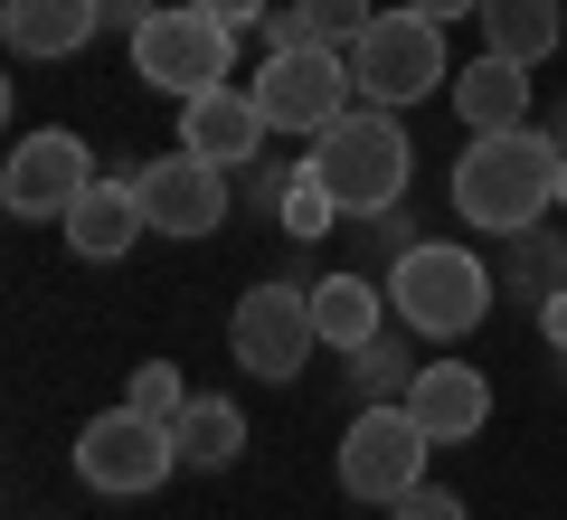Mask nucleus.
Segmentation results:
<instances>
[{
    "label": "nucleus",
    "mask_w": 567,
    "mask_h": 520,
    "mask_svg": "<svg viewBox=\"0 0 567 520\" xmlns=\"http://www.w3.org/2000/svg\"><path fill=\"white\" fill-rule=\"evenodd\" d=\"M388 313H398L416 340H464V332H483V313H492V265L473 256V246L416 237L398 265H388Z\"/></svg>",
    "instance_id": "3"
},
{
    "label": "nucleus",
    "mask_w": 567,
    "mask_h": 520,
    "mask_svg": "<svg viewBox=\"0 0 567 520\" xmlns=\"http://www.w3.org/2000/svg\"><path fill=\"white\" fill-rule=\"evenodd\" d=\"M473 20H483L492 58H520V67H539L548 48H567V10L558 0H483Z\"/></svg>",
    "instance_id": "17"
},
{
    "label": "nucleus",
    "mask_w": 567,
    "mask_h": 520,
    "mask_svg": "<svg viewBox=\"0 0 567 520\" xmlns=\"http://www.w3.org/2000/svg\"><path fill=\"white\" fill-rule=\"evenodd\" d=\"M133 77L189 104V95H208V85L237 77V29H227L218 10H199V0H162V10L133 29Z\"/></svg>",
    "instance_id": "4"
},
{
    "label": "nucleus",
    "mask_w": 567,
    "mask_h": 520,
    "mask_svg": "<svg viewBox=\"0 0 567 520\" xmlns=\"http://www.w3.org/2000/svg\"><path fill=\"white\" fill-rule=\"evenodd\" d=\"M454 114H464L473 133H520L529 123V67L483 48L473 67H454Z\"/></svg>",
    "instance_id": "16"
},
{
    "label": "nucleus",
    "mask_w": 567,
    "mask_h": 520,
    "mask_svg": "<svg viewBox=\"0 0 567 520\" xmlns=\"http://www.w3.org/2000/svg\"><path fill=\"white\" fill-rule=\"evenodd\" d=\"M511 246V303L539 313L548 294H567V237L558 227H529V237H502Z\"/></svg>",
    "instance_id": "20"
},
{
    "label": "nucleus",
    "mask_w": 567,
    "mask_h": 520,
    "mask_svg": "<svg viewBox=\"0 0 567 520\" xmlns=\"http://www.w3.org/2000/svg\"><path fill=\"white\" fill-rule=\"evenodd\" d=\"M548 142H558V152H567V95L548 104Z\"/></svg>",
    "instance_id": "31"
},
{
    "label": "nucleus",
    "mask_w": 567,
    "mask_h": 520,
    "mask_svg": "<svg viewBox=\"0 0 567 520\" xmlns=\"http://www.w3.org/2000/svg\"><path fill=\"white\" fill-rule=\"evenodd\" d=\"M341 58H350V77H360V104H388V114H398V104H425L435 85H454L445 20H425V10H379Z\"/></svg>",
    "instance_id": "5"
},
{
    "label": "nucleus",
    "mask_w": 567,
    "mask_h": 520,
    "mask_svg": "<svg viewBox=\"0 0 567 520\" xmlns=\"http://www.w3.org/2000/svg\"><path fill=\"white\" fill-rule=\"evenodd\" d=\"M303 20H312V39H322V48H350L379 10H369V0H303Z\"/></svg>",
    "instance_id": "24"
},
{
    "label": "nucleus",
    "mask_w": 567,
    "mask_h": 520,
    "mask_svg": "<svg viewBox=\"0 0 567 520\" xmlns=\"http://www.w3.org/2000/svg\"><path fill=\"white\" fill-rule=\"evenodd\" d=\"M350 388L360 398H406L416 388V360H406L398 340H369V350H350Z\"/></svg>",
    "instance_id": "21"
},
{
    "label": "nucleus",
    "mask_w": 567,
    "mask_h": 520,
    "mask_svg": "<svg viewBox=\"0 0 567 520\" xmlns=\"http://www.w3.org/2000/svg\"><path fill=\"white\" fill-rule=\"evenodd\" d=\"M425 455H435V436L416 426V407L406 398H369L360 417H350V436H341V492L350 501H406L425 482Z\"/></svg>",
    "instance_id": "6"
},
{
    "label": "nucleus",
    "mask_w": 567,
    "mask_h": 520,
    "mask_svg": "<svg viewBox=\"0 0 567 520\" xmlns=\"http://www.w3.org/2000/svg\"><path fill=\"white\" fill-rule=\"evenodd\" d=\"M265 104L246 95V85H208V95H189L181 104V152H208L218 171H237V161H256L265 152Z\"/></svg>",
    "instance_id": "12"
},
{
    "label": "nucleus",
    "mask_w": 567,
    "mask_h": 520,
    "mask_svg": "<svg viewBox=\"0 0 567 520\" xmlns=\"http://www.w3.org/2000/svg\"><path fill=\"white\" fill-rule=\"evenodd\" d=\"M123 407H142L152 426H181L189 388H181V369H171V360H142V369H133V388H123Z\"/></svg>",
    "instance_id": "22"
},
{
    "label": "nucleus",
    "mask_w": 567,
    "mask_h": 520,
    "mask_svg": "<svg viewBox=\"0 0 567 520\" xmlns=\"http://www.w3.org/2000/svg\"><path fill=\"white\" fill-rule=\"evenodd\" d=\"M142 190V218H152V237H218L227 227V171L208 152H162L133 171Z\"/></svg>",
    "instance_id": "10"
},
{
    "label": "nucleus",
    "mask_w": 567,
    "mask_h": 520,
    "mask_svg": "<svg viewBox=\"0 0 567 520\" xmlns=\"http://www.w3.org/2000/svg\"><path fill=\"white\" fill-rule=\"evenodd\" d=\"M199 10H218V20H227V29H256V20H265V10H275V0H199Z\"/></svg>",
    "instance_id": "27"
},
{
    "label": "nucleus",
    "mask_w": 567,
    "mask_h": 520,
    "mask_svg": "<svg viewBox=\"0 0 567 520\" xmlns=\"http://www.w3.org/2000/svg\"><path fill=\"white\" fill-rule=\"evenodd\" d=\"M379 313H388V284H369V275H322L312 284V322H322V340L341 360L379 340Z\"/></svg>",
    "instance_id": "18"
},
{
    "label": "nucleus",
    "mask_w": 567,
    "mask_h": 520,
    "mask_svg": "<svg viewBox=\"0 0 567 520\" xmlns=\"http://www.w3.org/2000/svg\"><path fill=\"white\" fill-rule=\"evenodd\" d=\"M303 171L341 200V218H388L406 200V181H416V142H406V123L388 104H350L331 133H312Z\"/></svg>",
    "instance_id": "2"
},
{
    "label": "nucleus",
    "mask_w": 567,
    "mask_h": 520,
    "mask_svg": "<svg viewBox=\"0 0 567 520\" xmlns=\"http://www.w3.org/2000/svg\"><path fill=\"white\" fill-rule=\"evenodd\" d=\"M406 407H416V426L435 445H464V436H483V426H492V379L473 360H435V369H416Z\"/></svg>",
    "instance_id": "13"
},
{
    "label": "nucleus",
    "mask_w": 567,
    "mask_h": 520,
    "mask_svg": "<svg viewBox=\"0 0 567 520\" xmlns=\"http://www.w3.org/2000/svg\"><path fill=\"white\" fill-rule=\"evenodd\" d=\"M171 445H181L189 473H227V463L246 455V417H237V398H189L181 426H171Z\"/></svg>",
    "instance_id": "19"
},
{
    "label": "nucleus",
    "mask_w": 567,
    "mask_h": 520,
    "mask_svg": "<svg viewBox=\"0 0 567 520\" xmlns=\"http://www.w3.org/2000/svg\"><path fill=\"white\" fill-rule=\"evenodd\" d=\"M265 58H275V48H322V39H312V20H303V0H284V10H265Z\"/></svg>",
    "instance_id": "26"
},
{
    "label": "nucleus",
    "mask_w": 567,
    "mask_h": 520,
    "mask_svg": "<svg viewBox=\"0 0 567 520\" xmlns=\"http://www.w3.org/2000/svg\"><path fill=\"white\" fill-rule=\"evenodd\" d=\"M558 208H567V161H558Z\"/></svg>",
    "instance_id": "32"
},
{
    "label": "nucleus",
    "mask_w": 567,
    "mask_h": 520,
    "mask_svg": "<svg viewBox=\"0 0 567 520\" xmlns=\"http://www.w3.org/2000/svg\"><path fill=\"white\" fill-rule=\"evenodd\" d=\"M76 473L104 501H142V492H162L181 473V445H171V426L142 417V407H114V417H95L76 436Z\"/></svg>",
    "instance_id": "9"
},
{
    "label": "nucleus",
    "mask_w": 567,
    "mask_h": 520,
    "mask_svg": "<svg viewBox=\"0 0 567 520\" xmlns=\"http://www.w3.org/2000/svg\"><path fill=\"white\" fill-rule=\"evenodd\" d=\"M85 190H95V152L76 133H20L10 142V171H0L10 218H66Z\"/></svg>",
    "instance_id": "11"
},
{
    "label": "nucleus",
    "mask_w": 567,
    "mask_h": 520,
    "mask_svg": "<svg viewBox=\"0 0 567 520\" xmlns=\"http://www.w3.org/2000/svg\"><path fill=\"white\" fill-rule=\"evenodd\" d=\"M558 142L548 123H520V133H473V152H454V218L483 227V237H529V227L558 208Z\"/></svg>",
    "instance_id": "1"
},
{
    "label": "nucleus",
    "mask_w": 567,
    "mask_h": 520,
    "mask_svg": "<svg viewBox=\"0 0 567 520\" xmlns=\"http://www.w3.org/2000/svg\"><path fill=\"white\" fill-rule=\"evenodd\" d=\"M142 20H152V0H104V29H123V39H133Z\"/></svg>",
    "instance_id": "28"
},
{
    "label": "nucleus",
    "mask_w": 567,
    "mask_h": 520,
    "mask_svg": "<svg viewBox=\"0 0 567 520\" xmlns=\"http://www.w3.org/2000/svg\"><path fill=\"white\" fill-rule=\"evenodd\" d=\"M539 332H548V340L567 350V294H548V303H539Z\"/></svg>",
    "instance_id": "30"
},
{
    "label": "nucleus",
    "mask_w": 567,
    "mask_h": 520,
    "mask_svg": "<svg viewBox=\"0 0 567 520\" xmlns=\"http://www.w3.org/2000/svg\"><path fill=\"white\" fill-rule=\"evenodd\" d=\"M406 10H425V20H445V29H454V20H473L483 0H406Z\"/></svg>",
    "instance_id": "29"
},
{
    "label": "nucleus",
    "mask_w": 567,
    "mask_h": 520,
    "mask_svg": "<svg viewBox=\"0 0 567 520\" xmlns=\"http://www.w3.org/2000/svg\"><path fill=\"white\" fill-rule=\"evenodd\" d=\"M246 95L265 104L275 133H331V123L350 114V95H360V77H350L341 48H275Z\"/></svg>",
    "instance_id": "8"
},
{
    "label": "nucleus",
    "mask_w": 567,
    "mask_h": 520,
    "mask_svg": "<svg viewBox=\"0 0 567 520\" xmlns=\"http://www.w3.org/2000/svg\"><path fill=\"white\" fill-rule=\"evenodd\" d=\"M388 520H473V511H464V501L445 492V482H416L406 501H388Z\"/></svg>",
    "instance_id": "25"
},
{
    "label": "nucleus",
    "mask_w": 567,
    "mask_h": 520,
    "mask_svg": "<svg viewBox=\"0 0 567 520\" xmlns=\"http://www.w3.org/2000/svg\"><path fill=\"white\" fill-rule=\"evenodd\" d=\"M104 29V0H0V39L20 58H76Z\"/></svg>",
    "instance_id": "15"
},
{
    "label": "nucleus",
    "mask_w": 567,
    "mask_h": 520,
    "mask_svg": "<svg viewBox=\"0 0 567 520\" xmlns=\"http://www.w3.org/2000/svg\"><path fill=\"white\" fill-rule=\"evenodd\" d=\"M227 350H237L246 379H303V360L322 350V322H312V284H256V294L227 313Z\"/></svg>",
    "instance_id": "7"
},
{
    "label": "nucleus",
    "mask_w": 567,
    "mask_h": 520,
    "mask_svg": "<svg viewBox=\"0 0 567 520\" xmlns=\"http://www.w3.org/2000/svg\"><path fill=\"white\" fill-rule=\"evenodd\" d=\"M58 227H66V246H76L85 265H114V256H133V237H142L152 218H142V190H133V181H95Z\"/></svg>",
    "instance_id": "14"
},
{
    "label": "nucleus",
    "mask_w": 567,
    "mask_h": 520,
    "mask_svg": "<svg viewBox=\"0 0 567 520\" xmlns=\"http://www.w3.org/2000/svg\"><path fill=\"white\" fill-rule=\"evenodd\" d=\"M275 218H284V237H331V218H341V200H331V190H322V181L303 171V190H293V200L275 208Z\"/></svg>",
    "instance_id": "23"
}]
</instances>
